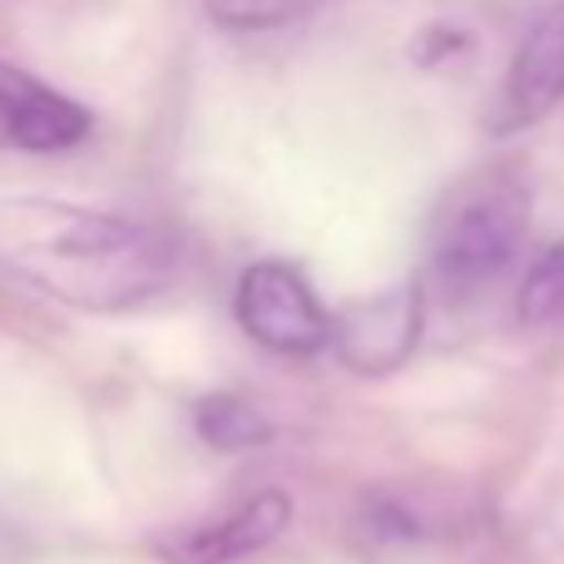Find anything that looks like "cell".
Segmentation results:
<instances>
[{"instance_id":"ba28073f","label":"cell","mask_w":564,"mask_h":564,"mask_svg":"<svg viewBox=\"0 0 564 564\" xmlns=\"http://www.w3.org/2000/svg\"><path fill=\"white\" fill-rule=\"evenodd\" d=\"M194 421H198V436L218 451H248L268 441V421L243 397H204Z\"/></svg>"},{"instance_id":"8992f818","label":"cell","mask_w":564,"mask_h":564,"mask_svg":"<svg viewBox=\"0 0 564 564\" xmlns=\"http://www.w3.org/2000/svg\"><path fill=\"white\" fill-rule=\"evenodd\" d=\"M421 337V292L416 288H391L377 297H361L341 312L337 341L341 361H351L357 371H391L397 361L411 357Z\"/></svg>"},{"instance_id":"7a4b0ae2","label":"cell","mask_w":564,"mask_h":564,"mask_svg":"<svg viewBox=\"0 0 564 564\" xmlns=\"http://www.w3.org/2000/svg\"><path fill=\"white\" fill-rule=\"evenodd\" d=\"M530 224V198L510 178H490L476 184L446 208L436 238H431V278L451 297H470V292L490 288L510 263H516L520 243H525Z\"/></svg>"},{"instance_id":"6da1fadb","label":"cell","mask_w":564,"mask_h":564,"mask_svg":"<svg viewBox=\"0 0 564 564\" xmlns=\"http://www.w3.org/2000/svg\"><path fill=\"white\" fill-rule=\"evenodd\" d=\"M0 258L50 297L124 312L178 278V243L154 224L69 204H0Z\"/></svg>"},{"instance_id":"9c48e42d","label":"cell","mask_w":564,"mask_h":564,"mask_svg":"<svg viewBox=\"0 0 564 564\" xmlns=\"http://www.w3.org/2000/svg\"><path fill=\"white\" fill-rule=\"evenodd\" d=\"M564 317V243L545 248L520 282V322H555Z\"/></svg>"},{"instance_id":"52a82bcc","label":"cell","mask_w":564,"mask_h":564,"mask_svg":"<svg viewBox=\"0 0 564 564\" xmlns=\"http://www.w3.org/2000/svg\"><path fill=\"white\" fill-rule=\"evenodd\" d=\"M288 496L282 490H263V496L243 500L234 516L204 520L194 530H178V535L159 540V555L169 564H228L238 555H253V550L273 545V540L288 530Z\"/></svg>"},{"instance_id":"5b68a950","label":"cell","mask_w":564,"mask_h":564,"mask_svg":"<svg viewBox=\"0 0 564 564\" xmlns=\"http://www.w3.org/2000/svg\"><path fill=\"white\" fill-rule=\"evenodd\" d=\"M564 99V0H550L530 20L516 59H510L506 89H500L496 129H520L545 119Z\"/></svg>"},{"instance_id":"30bf717a","label":"cell","mask_w":564,"mask_h":564,"mask_svg":"<svg viewBox=\"0 0 564 564\" xmlns=\"http://www.w3.org/2000/svg\"><path fill=\"white\" fill-rule=\"evenodd\" d=\"M317 0H204V10L224 30H278L302 20Z\"/></svg>"},{"instance_id":"277c9868","label":"cell","mask_w":564,"mask_h":564,"mask_svg":"<svg viewBox=\"0 0 564 564\" xmlns=\"http://www.w3.org/2000/svg\"><path fill=\"white\" fill-rule=\"evenodd\" d=\"M89 134V109L50 89L30 69L0 59V149L10 154H69Z\"/></svg>"},{"instance_id":"3957f363","label":"cell","mask_w":564,"mask_h":564,"mask_svg":"<svg viewBox=\"0 0 564 564\" xmlns=\"http://www.w3.org/2000/svg\"><path fill=\"white\" fill-rule=\"evenodd\" d=\"M238 327L258 341V347L278 351V357H312L332 341L337 322L307 288V278L288 263H253L243 268L234 292Z\"/></svg>"}]
</instances>
